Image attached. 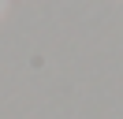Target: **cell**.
<instances>
[{
	"mask_svg": "<svg viewBox=\"0 0 123 119\" xmlns=\"http://www.w3.org/2000/svg\"><path fill=\"white\" fill-rule=\"evenodd\" d=\"M0 7H4V0H0Z\"/></svg>",
	"mask_w": 123,
	"mask_h": 119,
	"instance_id": "cell-1",
	"label": "cell"
}]
</instances>
